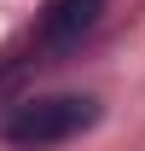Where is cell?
Returning <instances> with one entry per match:
<instances>
[{
    "label": "cell",
    "mask_w": 145,
    "mask_h": 151,
    "mask_svg": "<svg viewBox=\"0 0 145 151\" xmlns=\"http://www.w3.org/2000/svg\"><path fill=\"white\" fill-rule=\"evenodd\" d=\"M99 122V99L87 93H47V99H23L18 111L0 122V139L18 151H47V145H64L75 134H87Z\"/></svg>",
    "instance_id": "cell-1"
},
{
    "label": "cell",
    "mask_w": 145,
    "mask_h": 151,
    "mask_svg": "<svg viewBox=\"0 0 145 151\" xmlns=\"http://www.w3.org/2000/svg\"><path fill=\"white\" fill-rule=\"evenodd\" d=\"M99 12H105V0H47L35 41L47 47V52H64V47H75V41L99 23Z\"/></svg>",
    "instance_id": "cell-2"
}]
</instances>
